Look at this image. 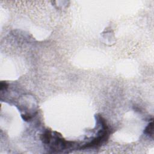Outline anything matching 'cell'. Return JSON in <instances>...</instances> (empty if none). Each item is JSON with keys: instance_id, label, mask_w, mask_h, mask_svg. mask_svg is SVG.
Listing matches in <instances>:
<instances>
[{"instance_id": "cell-1", "label": "cell", "mask_w": 154, "mask_h": 154, "mask_svg": "<svg viewBox=\"0 0 154 154\" xmlns=\"http://www.w3.org/2000/svg\"><path fill=\"white\" fill-rule=\"evenodd\" d=\"M108 128H103L102 131H100L98 133V135L94 138L90 143L86 144L84 145L82 148H86L90 147H94L99 145L103 141H105L108 138Z\"/></svg>"}, {"instance_id": "cell-2", "label": "cell", "mask_w": 154, "mask_h": 154, "mask_svg": "<svg viewBox=\"0 0 154 154\" xmlns=\"http://www.w3.org/2000/svg\"><path fill=\"white\" fill-rule=\"evenodd\" d=\"M41 138L44 144H49L53 138L51 131L50 130H47L43 134L41 135Z\"/></svg>"}, {"instance_id": "cell-3", "label": "cell", "mask_w": 154, "mask_h": 154, "mask_svg": "<svg viewBox=\"0 0 154 154\" xmlns=\"http://www.w3.org/2000/svg\"><path fill=\"white\" fill-rule=\"evenodd\" d=\"M144 133L146 135L151 136L153 138V121H152L150 123H149L148 124V125L145 128Z\"/></svg>"}, {"instance_id": "cell-4", "label": "cell", "mask_w": 154, "mask_h": 154, "mask_svg": "<svg viewBox=\"0 0 154 154\" xmlns=\"http://www.w3.org/2000/svg\"><path fill=\"white\" fill-rule=\"evenodd\" d=\"M8 87V84L6 82H1V85H0V89L1 90H3L4 89H6Z\"/></svg>"}]
</instances>
